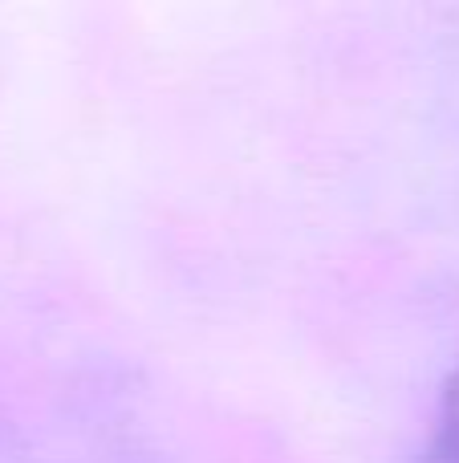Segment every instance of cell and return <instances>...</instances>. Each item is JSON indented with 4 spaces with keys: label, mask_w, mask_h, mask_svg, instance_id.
<instances>
[{
    "label": "cell",
    "mask_w": 459,
    "mask_h": 463,
    "mask_svg": "<svg viewBox=\"0 0 459 463\" xmlns=\"http://www.w3.org/2000/svg\"><path fill=\"white\" fill-rule=\"evenodd\" d=\"M436 463H459V370L447 378L444 399H439V427H436Z\"/></svg>",
    "instance_id": "6da1fadb"
}]
</instances>
